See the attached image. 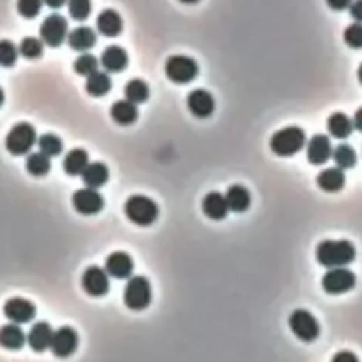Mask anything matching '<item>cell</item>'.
Masks as SVG:
<instances>
[{
	"label": "cell",
	"mask_w": 362,
	"mask_h": 362,
	"mask_svg": "<svg viewBox=\"0 0 362 362\" xmlns=\"http://www.w3.org/2000/svg\"><path fill=\"white\" fill-rule=\"evenodd\" d=\"M109 179V167L103 162H93L87 164V167L82 172V181L89 188H100L107 183Z\"/></svg>",
	"instance_id": "4316f807"
},
{
	"label": "cell",
	"mask_w": 362,
	"mask_h": 362,
	"mask_svg": "<svg viewBox=\"0 0 362 362\" xmlns=\"http://www.w3.org/2000/svg\"><path fill=\"white\" fill-rule=\"evenodd\" d=\"M187 107L192 116L199 117V119H206L213 114L215 100L206 89H194L188 93Z\"/></svg>",
	"instance_id": "9a60e30c"
},
{
	"label": "cell",
	"mask_w": 362,
	"mask_h": 362,
	"mask_svg": "<svg viewBox=\"0 0 362 362\" xmlns=\"http://www.w3.org/2000/svg\"><path fill=\"white\" fill-rule=\"evenodd\" d=\"M71 203H73V208L80 215H96L105 206V201L100 195V192L96 188L89 187L75 192L73 197H71Z\"/></svg>",
	"instance_id": "30bf717a"
},
{
	"label": "cell",
	"mask_w": 362,
	"mask_h": 362,
	"mask_svg": "<svg viewBox=\"0 0 362 362\" xmlns=\"http://www.w3.org/2000/svg\"><path fill=\"white\" fill-rule=\"evenodd\" d=\"M165 75L174 84H188L199 75V66L187 55H172L165 63Z\"/></svg>",
	"instance_id": "8992f818"
},
{
	"label": "cell",
	"mask_w": 362,
	"mask_h": 362,
	"mask_svg": "<svg viewBox=\"0 0 362 362\" xmlns=\"http://www.w3.org/2000/svg\"><path fill=\"white\" fill-rule=\"evenodd\" d=\"M355 259V247L348 240H325L316 247V261L325 269L348 266Z\"/></svg>",
	"instance_id": "6da1fadb"
},
{
	"label": "cell",
	"mask_w": 362,
	"mask_h": 362,
	"mask_svg": "<svg viewBox=\"0 0 362 362\" xmlns=\"http://www.w3.org/2000/svg\"><path fill=\"white\" fill-rule=\"evenodd\" d=\"M345 172L339 167H329L319 172L316 183L324 192H339L345 187Z\"/></svg>",
	"instance_id": "cb8c5ba5"
},
{
	"label": "cell",
	"mask_w": 362,
	"mask_h": 362,
	"mask_svg": "<svg viewBox=\"0 0 362 362\" xmlns=\"http://www.w3.org/2000/svg\"><path fill=\"white\" fill-rule=\"evenodd\" d=\"M357 277L347 266H339V269H329L322 279V286L329 295H341L355 288Z\"/></svg>",
	"instance_id": "9c48e42d"
},
{
	"label": "cell",
	"mask_w": 362,
	"mask_h": 362,
	"mask_svg": "<svg viewBox=\"0 0 362 362\" xmlns=\"http://www.w3.org/2000/svg\"><path fill=\"white\" fill-rule=\"evenodd\" d=\"M39 36L45 45L52 48H57L68 39V22L63 15L52 13L50 16L43 20L39 27Z\"/></svg>",
	"instance_id": "ba28073f"
},
{
	"label": "cell",
	"mask_w": 362,
	"mask_h": 362,
	"mask_svg": "<svg viewBox=\"0 0 362 362\" xmlns=\"http://www.w3.org/2000/svg\"><path fill=\"white\" fill-rule=\"evenodd\" d=\"M87 164H89V153L82 148H75L64 156L63 169L68 176H82Z\"/></svg>",
	"instance_id": "603a6c76"
},
{
	"label": "cell",
	"mask_w": 362,
	"mask_h": 362,
	"mask_svg": "<svg viewBox=\"0 0 362 362\" xmlns=\"http://www.w3.org/2000/svg\"><path fill=\"white\" fill-rule=\"evenodd\" d=\"M201 208H203V213L208 218H211V220H223V218H226L227 211H229L226 197L220 192H210V194L204 195Z\"/></svg>",
	"instance_id": "ffe728a7"
},
{
	"label": "cell",
	"mask_w": 362,
	"mask_h": 362,
	"mask_svg": "<svg viewBox=\"0 0 362 362\" xmlns=\"http://www.w3.org/2000/svg\"><path fill=\"white\" fill-rule=\"evenodd\" d=\"M98 66H100V61L91 54L78 55L73 63L75 73L82 75V77H91L93 73H96Z\"/></svg>",
	"instance_id": "836d02e7"
},
{
	"label": "cell",
	"mask_w": 362,
	"mask_h": 362,
	"mask_svg": "<svg viewBox=\"0 0 362 362\" xmlns=\"http://www.w3.org/2000/svg\"><path fill=\"white\" fill-rule=\"evenodd\" d=\"M123 210L130 223L142 227L151 226L158 218V206L153 199L146 197V195H130Z\"/></svg>",
	"instance_id": "3957f363"
},
{
	"label": "cell",
	"mask_w": 362,
	"mask_h": 362,
	"mask_svg": "<svg viewBox=\"0 0 362 362\" xmlns=\"http://www.w3.org/2000/svg\"><path fill=\"white\" fill-rule=\"evenodd\" d=\"M352 123H354L355 130L362 132V107L354 114V119H352Z\"/></svg>",
	"instance_id": "7bdbcfd3"
},
{
	"label": "cell",
	"mask_w": 362,
	"mask_h": 362,
	"mask_svg": "<svg viewBox=\"0 0 362 362\" xmlns=\"http://www.w3.org/2000/svg\"><path fill=\"white\" fill-rule=\"evenodd\" d=\"M36 142H38V133H36L34 126L29 123H18L6 135V149L15 156L31 153Z\"/></svg>",
	"instance_id": "5b68a950"
},
{
	"label": "cell",
	"mask_w": 362,
	"mask_h": 362,
	"mask_svg": "<svg viewBox=\"0 0 362 362\" xmlns=\"http://www.w3.org/2000/svg\"><path fill=\"white\" fill-rule=\"evenodd\" d=\"M105 269L100 266H87L82 273V288L91 296H103L110 289V279Z\"/></svg>",
	"instance_id": "8fae6325"
},
{
	"label": "cell",
	"mask_w": 362,
	"mask_h": 362,
	"mask_svg": "<svg viewBox=\"0 0 362 362\" xmlns=\"http://www.w3.org/2000/svg\"><path fill=\"white\" fill-rule=\"evenodd\" d=\"M18 52L24 55L25 59H38L43 55V41L38 38H24L20 43Z\"/></svg>",
	"instance_id": "e575fe53"
},
{
	"label": "cell",
	"mask_w": 362,
	"mask_h": 362,
	"mask_svg": "<svg viewBox=\"0 0 362 362\" xmlns=\"http://www.w3.org/2000/svg\"><path fill=\"white\" fill-rule=\"evenodd\" d=\"M306 146V132L299 126L277 130L270 139V149L277 156H293Z\"/></svg>",
	"instance_id": "7a4b0ae2"
},
{
	"label": "cell",
	"mask_w": 362,
	"mask_h": 362,
	"mask_svg": "<svg viewBox=\"0 0 362 362\" xmlns=\"http://www.w3.org/2000/svg\"><path fill=\"white\" fill-rule=\"evenodd\" d=\"M38 146H39V151L43 153L47 156H59L63 153V140L59 139L57 135L54 133H43V135L38 139Z\"/></svg>",
	"instance_id": "d6a6232c"
},
{
	"label": "cell",
	"mask_w": 362,
	"mask_h": 362,
	"mask_svg": "<svg viewBox=\"0 0 362 362\" xmlns=\"http://www.w3.org/2000/svg\"><path fill=\"white\" fill-rule=\"evenodd\" d=\"M77 347H78V334L75 329L61 327L57 329V331H54L50 350L55 357L59 359L71 357V355L75 354V350H77Z\"/></svg>",
	"instance_id": "7c38bea8"
},
{
	"label": "cell",
	"mask_w": 362,
	"mask_h": 362,
	"mask_svg": "<svg viewBox=\"0 0 362 362\" xmlns=\"http://www.w3.org/2000/svg\"><path fill=\"white\" fill-rule=\"evenodd\" d=\"M148 98H149V87L144 80H140V78H132V80L125 86V100H128V102L139 105V103L148 102Z\"/></svg>",
	"instance_id": "f546056e"
},
{
	"label": "cell",
	"mask_w": 362,
	"mask_h": 362,
	"mask_svg": "<svg viewBox=\"0 0 362 362\" xmlns=\"http://www.w3.org/2000/svg\"><path fill=\"white\" fill-rule=\"evenodd\" d=\"M179 2H183V4H197L199 0H179Z\"/></svg>",
	"instance_id": "f6af8a7d"
},
{
	"label": "cell",
	"mask_w": 362,
	"mask_h": 362,
	"mask_svg": "<svg viewBox=\"0 0 362 362\" xmlns=\"http://www.w3.org/2000/svg\"><path fill=\"white\" fill-rule=\"evenodd\" d=\"M68 0H43V4H47L50 9H61Z\"/></svg>",
	"instance_id": "ee69618b"
},
{
	"label": "cell",
	"mask_w": 362,
	"mask_h": 362,
	"mask_svg": "<svg viewBox=\"0 0 362 362\" xmlns=\"http://www.w3.org/2000/svg\"><path fill=\"white\" fill-rule=\"evenodd\" d=\"M110 89H112V80H110L107 71H96V73H93L91 77H87L86 91L91 96H105Z\"/></svg>",
	"instance_id": "f1b7e54d"
},
{
	"label": "cell",
	"mask_w": 362,
	"mask_h": 362,
	"mask_svg": "<svg viewBox=\"0 0 362 362\" xmlns=\"http://www.w3.org/2000/svg\"><path fill=\"white\" fill-rule=\"evenodd\" d=\"M100 64L107 73H119L128 66V54H126L125 48L112 45V47H107L103 50L102 57H100Z\"/></svg>",
	"instance_id": "e0dca14e"
},
{
	"label": "cell",
	"mask_w": 362,
	"mask_h": 362,
	"mask_svg": "<svg viewBox=\"0 0 362 362\" xmlns=\"http://www.w3.org/2000/svg\"><path fill=\"white\" fill-rule=\"evenodd\" d=\"M41 6H43V0H18L16 2V9H18L20 16H24L27 20L36 18L41 11Z\"/></svg>",
	"instance_id": "74e56055"
},
{
	"label": "cell",
	"mask_w": 362,
	"mask_h": 362,
	"mask_svg": "<svg viewBox=\"0 0 362 362\" xmlns=\"http://www.w3.org/2000/svg\"><path fill=\"white\" fill-rule=\"evenodd\" d=\"M352 4V0H327V6L334 11H343V9H348Z\"/></svg>",
	"instance_id": "b9f144b4"
},
{
	"label": "cell",
	"mask_w": 362,
	"mask_h": 362,
	"mask_svg": "<svg viewBox=\"0 0 362 362\" xmlns=\"http://www.w3.org/2000/svg\"><path fill=\"white\" fill-rule=\"evenodd\" d=\"M289 329H292L293 334L304 341V343H312L316 338L319 335V324L318 319L311 315L306 309H296L289 315Z\"/></svg>",
	"instance_id": "52a82bcc"
},
{
	"label": "cell",
	"mask_w": 362,
	"mask_h": 362,
	"mask_svg": "<svg viewBox=\"0 0 362 362\" xmlns=\"http://www.w3.org/2000/svg\"><path fill=\"white\" fill-rule=\"evenodd\" d=\"M27 341V335L16 324H8L0 327V347L8 350H20Z\"/></svg>",
	"instance_id": "d4e9b609"
},
{
	"label": "cell",
	"mask_w": 362,
	"mask_h": 362,
	"mask_svg": "<svg viewBox=\"0 0 362 362\" xmlns=\"http://www.w3.org/2000/svg\"><path fill=\"white\" fill-rule=\"evenodd\" d=\"M110 117L116 121L117 125L128 126L133 125L139 117V110H137L135 103L128 102V100H119L110 107Z\"/></svg>",
	"instance_id": "484cf974"
},
{
	"label": "cell",
	"mask_w": 362,
	"mask_h": 362,
	"mask_svg": "<svg viewBox=\"0 0 362 362\" xmlns=\"http://www.w3.org/2000/svg\"><path fill=\"white\" fill-rule=\"evenodd\" d=\"M2 103H4V91L0 87V107H2Z\"/></svg>",
	"instance_id": "7dc6e473"
},
{
	"label": "cell",
	"mask_w": 362,
	"mask_h": 362,
	"mask_svg": "<svg viewBox=\"0 0 362 362\" xmlns=\"http://www.w3.org/2000/svg\"><path fill=\"white\" fill-rule=\"evenodd\" d=\"M224 197H226L229 211H234V213H243L250 206V192L243 185H231Z\"/></svg>",
	"instance_id": "7402d4cb"
},
{
	"label": "cell",
	"mask_w": 362,
	"mask_h": 362,
	"mask_svg": "<svg viewBox=\"0 0 362 362\" xmlns=\"http://www.w3.org/2000/svg\"><path fill=\"white\" fill-rule=\"evenodd\" d=\"M153 292L149 280L144 276L130 277L128 282L123 292V300L125 306L132 311H144L149 304H151Z\"/></svg>",
	"instance_id": "277c9868"
},
{
	"label": "cell",
	"mask_w": 362,
	"mask_h": 362,
	"mask_svg": "<svg viewBox=\"0 0 362 362\" xmlns=\"http://www.w3.org/2000/svg\"><path fill=\"white\" fill-rule=\"evenodd\" d=\"M68 45L73 48L75 52H87L96 45V32L87 25H80V27L73 29L68 34Z\"/></svg>",
	"instance_id": "44dd1931"
},
{
	"label": "cell",
	"mask_w": 362,
	"mask_h": 362,
	"mask_svg": "<svg viewBox=\"0 0 362 362\" xmlns=\"http://www.w3.org/2000/svg\"><path fill=\"white\" fill-rule=\"evenodd\" d=\"M4 315L11 324H29L36 316V306L27 299H9L4 304Z\"/></svg>",
	"instance_id": "4fadbf2b"
},
{
	"label": "cell",
	"mask_w": 362,
	"mask_h": 362,
	"mask_svg": "<svg viewBox=\"0 0 362 362\" xmlns=\"http://www.w3.org/2000/svg\"><path fill=\"white\" fill-rule=\"evenodd\" d=\"M327 130L334 139H348L354 132V123L347 114L335 112L327 119Z\"/></svg>",
	"instance_id": "83f0119b"
},
{
	"label": "cell",
	"mask_w": 362,
	"mask_h": 362,
	"mask_svg": "<svg viewBox=\"0 0 362 362\" xmlns=\"http://www.w3.org/2000/svg\"><path fill=\"white\" fill-rule=\"evenodd\" d=\"M332 362H359V357L354 354V352H338V354L332 357Z\"/></svg>",
	"instance_id": "ab89813d"
},
{
	"label": "cell",
	"mask_w": 362,
	"mask_h": 362,
	"mask_svg": "<svg viewBox=\"0 0 362 362\" xmlns=\"http://www.w3.org/2000/svg\"><path fill=\"white\" fill-rule=\"evenodd\" d=\"M357 77H359V82L362 84V64L359 66V71H357Z\"/></svg>",
	"instance_id": "bcb514c9"
},
{
	"label": "cell",
	"mask_w": 362,
	"mask_h": 362,
	"mask_svg": "<svg viewBox=\"0 0 362 362\" xmlns=\"http://www.w3.org/2000/svg\"><path fill=\"white\" fill-rule=\"evenodd\" d=\"M96 29L102 36L107 38H116L123 31V18L117 11L114 9H105L98 15L96 18Z\"/></svg>",
	"instance_id": "ac0fdd59"
},
{
	"label": "cell",
	"mask_w": 362,
	"mask_h": 362,
	"mask_svg": "<svg viewBox=\"0 0 362 362\" xmlns=\"http://www.w3.org/2000/svg\"><path fill=\"white\" fill-rule=\"evenodd\" d=\"M332 148L331 139L327 135H322V133H316L315 137H311L308 142V148H306V155L308 160L312 165H324L327 164L329 160L332 158Z\"/></svg>",
	"instance_id": "5bb4252c"
},
{
	"label": "cell",
	"mask_w": 362,
	"mask_h": 362,
	"mask_svg": "<svg viewBox=\"0 0 362 362\" xmlns=\"http://www.w3.org/2000/svg\"><path fill=\"white\" fill-rule=\"evenodd\" d=\"M18 48L15 47V43L8 41V39H2L0 41V66L9 68L16 63L18 59Z\"/></svg>",
	"instance_id": "8d00e7d4"
},
{
	"label": "cell",
	"mask_w": 362,
	"mask_h": 362,
	"mask_svg": "<svg viewBox=\"0 0 362 362\" xmlns=\"http://www.w3.org/2000/svg\"><path fill=\"white\" fill-rule=\"evenodd\" d=\"M25 167H27V172L29 174L36 176V178H41V176H47L48 172H50V156L43 155V153H31V155L27 156V164H25Z\"/></svg>",
	"instance_id": "4dcf8cb0"
},
{
	"label": "cell",
	"mask_w": 362,
	"mask_h": 362,
	"mask_svg": "<svg viewBox=\"0 0 362 362\" xmlns=\"http://www.w3.org/2000/svg\"><path fill=\"white\" fill-rule=\"evenodd\" d=\"M52 335H54V331H52L50 325L47 322H38L29 331L27 343L34 352H45L47 348H50Z\"/></svg>",
	"instance_id": "d6986e66"
},
{
	"label": "cell",
	"mask_w": 362,
	"mask_h": 362,
	"mask_svg": "<svg viewBox=\"0 0 362 362\" xmlns=\"http://www.w3.org/2000/svg\"><path fill=\"white\" fill-rule=\"evenodd\" d=\"M348 9H350L352 18H354L357 24H362V0H354Z\"/></svg>",
	"instance_id": "60d3db41"
},
{
	"label": "cell",
	"mask_w": 362,
	"mask_h": 362,
	"mask_svg": "<svg viewBox=\"0 0 362 362\" xmlns=\"http://www.w3.org/2000/svg\"><path fill=\"white\" fill-rule=\"evenodd\" d=\"M332 158L335 162V167H339L341 171L352 169L357 164V153H355V149L350 144H339L338 148H334Z\"/></svg>",
	"instance_id": "1f68e13d"
},
{
	"label": "cell",
	"mask_w": 362,
	"mask_h": 362,
	"mask_svg": "<svg viewBox=\"0 0 362 362\" xmlns=\"http://www.w3.org/2000/svg\"><path fill=\"white\" fill-rule=\"evenodd\" d=\"M105 270L116 279H130L133 272V259L126 252H112L105 259Z\"/></svg>",
	"instance_id": "2e32d148"
},
{
	"label": "cell",
	"mask_w": 362,
	"mask_h": 362,
	"mask_svg": "<svg viewBox=\"0 0 362 362\" xmlns=\"http://www.w3.org/2000/svg\"><path fill=\"white\" fill-rule=\"evenodd\" d=\"M345 43L354 50H361L362 48V24H352L345 29Z\"/></svg>",
	"instance_id": "f35d334b"
},
{
	"label": "cell",
	"mask_w": 362,
	"mask_h": 362,
	"mask_svg": "<svg viewBox=\"0 0 362 362\" xmlns=\"http://www.w3.org/2000/svg\"><path fill=\"white\" fill-rule=\"evenodd\" d=\"M91 0H68V9H70V16L77 22H84L89 18L91 15Z\"/></svg>",
	"instance_id": "d590c367"
}]
</instances>
